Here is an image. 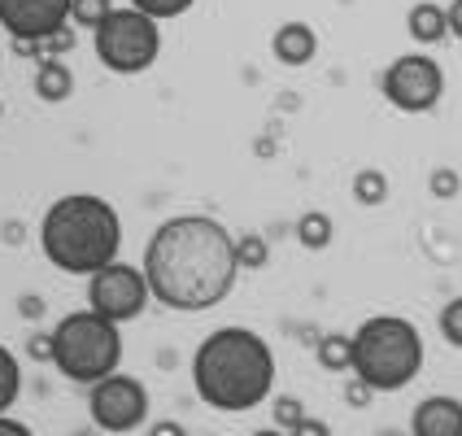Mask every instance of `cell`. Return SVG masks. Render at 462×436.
Wrapping results in <instances>:
<instances>
[{"instance_id": "1", "label": "cell", "mask_w": 462, "mask_h": 436, "mask_svg": "<svg viewBox=\"0 0 462 436\" xmlns=\"http://www.w3.org/2000/svg\"><path fill=\"white\" fill-rule=\"evenodd\" d=\"M144 280L153 301L175 314H206L223 306L236 280V236L209 214H175L144 245Z\"/></svg>"}, {"instance_id": "2", "label": "cell", "mask_w": 462, "mask_h": 436, "mask_svg": "<svg viewBox=\"0 0 462 436\" xmlns=\"http://www.w3.org/2000/svg\"><path fill=\"white\" fill-rule=\"evenodd\" d=\"M192 388L218 414L257 411L275 393V349L254 328H218L192 354Z\"/></svg>"}, {"instance_id": "3", "label": "cell", "mask_w": 462, "mask_h": 436, "mask_svg": "<svg viewBox=\"0 0 462 436\" xmlns=\"http://www.w3.org/2000/svg\"><path fill=\"white\" fill-rule=\"evenodd\" d=\"M40 249L66 275H97L118 262L123 249V218L97 192H66L40 218Z\"/></svg>"}, {"instance_id": "4", "label": "cell", "mask_w": 462, "mask_h": 436, "mask_svg": "<svg viewBox=\"0 0 462 436\" xmlns=\"http://www.w3.org/2000/svg\"><path fill=\"white\" fill-rule=\"evenodd\" d=\"M354 336V380L371 393H402L423 371V336L402 314H371Z\"/></svg>"}, {"instance_id": "5", "label": "cell", "mask_w": 462, "mask_h": 436, "mask_svg": "<svg viewBox=\"0 0 462 436\" xmlns=\"http://www.w3.org/2000/svg\"><path fill=\"white\" fill-rule=\"evenodd\" d=\"M49 362L70 385H101L105 376L123 371V328L92 310H75L49 332Z\"/></svg>"}, {"instance_id": "6", "label": "cell", "mask_w": 462, "mask_h": 436, "mask_svg": "<svg viewBox=\"0 0 462 436\" xmlns=\"http://www.w3.org/2000/svg\"><path fill=\"white\" fill-rule=\"evenodd\" d=\"M92 49L101 57L109 75H144L162 57V23H153L140 9H114L97 31H92Z\"/></svg>"}, {"instance_id": "7", "label": "cell", "mask_w": 462, "mask_h": 436, "mask_svg": "<svg viewBox=\"0 0 462 436\" xmlns=\"http://www.w3.org/2000/svg\"><path fill=\"white\" fill-rule=\"evenodd\" d=\"M153 301L149 280H144V266H131V262H109L97 275H88V310L101 314L109 323H135Z\"/></svg>"}, {"instance_id": "8", "label": "cell", "mask_w": 462, "mask_h": 436, "mask_svg": "<svg viewBox=\"0 0 462 436\" xmlns=\"http://www.w3.org/2000/svg\"><path fill=\"white\" fill-rule=\"evenodd\" d=\"M149 388L140 385L135 376L127 371H114L105 376L101 385L88 388V414L101 432H114V436H127V432H140L149 423Z\"/></svg>"}, {"instance_id": "9", "label": "cell", "mask_w": 462, "mask_h": 436, "mask_svg": "<svg viewBox=\"0 0 462 436\" xmlns=\"http://www.w3.org/2000/svg\"><path fill=\"white\" fill-rule=\"evenodd\" d=\"M380 92L402 114H428L445 97V70H440L437 57H428V52H406V57H397L384 70Z\"/></svg>"}, {"instance_id": "10", "label": "cell", "mask_w": 462, "mask_h": 436, "mask_svg": "<svg viewBox=\"0 0 462 436\" xmlns=\"http://www.w3.org/2000/svg\"><path fill=\"white\" fill-rule=\"evenodd\" d=\"M0 26L18 44H49L70 26V0H0Z\"/></svg>"}, {"instance_id": "11", "label": "cell", "mask_w": 462, "mask_h": 436, "mask_svg": "<svg viewBox=\"0 0 462 436\" xmlns=\"http://www.w3.org/2000/svg\"><path fill=\"white\" fill-rule=\"evenodd\" d=\"M411 436H462V397L432 393L411 414Z\"/></svg>"}, {"instance_id": "12", "label": "cell", "mask_w": 462, "mask_h": 436, "mask_svg": "<svg viewBox=\"0 0 462 436\" xmlns=\"http://www.w3.org/2000/svg\"><path fill=\"white\" fill-rule=\"evenodd\" d=\"M271 52H275V61L280 66H310L314 61V52H319V35H314V26L306 23H283L275 35H271Z\"/></svg>"}, {"instance_id": "13", "label": "cell", "mask_w": 462, "mask_h": 436, "mask_svg": "<svg viewBox=\"0 0 462 436\" xmlns=\"http://www.w3.org/2000/svg\"><path fill=\"white\" fill-rule=\"evenodd\" d=\"M70 92H75L70 66H66L61 57H44V61L35 66V97L49 105H61V101H70Z\"/></svg>"}, {"instance_id": "14", "label": "cell", "mask_w": 462, "mask_h": 436, "mask_svg": "<svg viewBox=\"0 0 462 436\" xmlns=\"http://www.w3.org/2000/svg\"><path fill=\"white\" fill-rule=\"evenodd\" d=\"M406 31L414 35V44H440L449 35V23H445V9L432 5V0H419L411 14H406Z\"/></svg>"}, {"instance_id": "15", "label": "cell", "mask_w": 462, "mask_h": 436, "mask_svg": "<svg viewBox=\"0 0 462 436\" xmlns=\"http://www.w3.org/2000/svg\"><path fill=\"white\" fill-rule=\"evenodd\" d=\"M319 366L332 371V376H354V336H319Z\"/></svg>"}, {"instance_id": "16", "label": "cell", "mask_w": 462, "mask_h": 436, "mask_svg": "<svg viewBox=\"0 0 462 436\" xmlns=\"http://www.w3.org/2000/svg\"><path fill=\"white\" fill-rule=\"evenodd\" d=\"M336 236V223L332 214H323V209H306L301 218H297V240L306 245V249H328Z\"/></svg>"}, {"instance_id": "17", "label": "cell", "mask_w": 462, "mask_h": 436, "mask_svg": "<svg viewBox=\"0 0 462 436\" xmlns=\"http://www.w3.org/2000/svg\"><path fill=\"white\" fill-rule=\"evenodd\" d=\"M18 397H23V362L14 349L0 345V414H9Z\"/></svg>"}, {"instance_id": "18", "label": "cell", "mask_w": 462, "mask_h": 436, "mask_svg": "<svg viewBox=\"0 0 462 436\" xmlns=\"http://www.w3.org/2000/svg\"><path fill=\"white\" fill-rule=\"evenodd\" d=\"M354 201H358V206H384L388 201L384 171H375V166H371V171H358V175H354Z\"/></svg>"}, {"instance_id": "19", "label": "cell", "mask_w": 462, "mask_h": 436, "mask_svg": "<svg viewBox=\"0 0 462 436\" xmlns=\"http://www.w3.org/2000/svg\"><path fill=\"white\" fill-rule=\"evenodd\" d=\"M236 262H240V271H262L271 262V245L257 231H240L236 236Z\"/></svg>"}, {"instance_id": "20", "label": "cell", "mask_w": 462, "mask_h": 436, "mask_svg": "<svg viewBox=\"0 0 462 436\" xmlns=\"http://www.w3.org/2000/svg\"><path fill=\"white\" fill-rule=\"evenodd\" d=\"M118 5L114 0H70V26H83V31H97V26L114 14Z\"/></svg>"}, {"instance_id": "21", "label": "cell", "mask_w": 462, "mask_h": 436, "mask_svg": "<svg viewBox=\"0 0 462 436\" xmlns=\"http://www.w3.org/2000/svg\"><path fill=\"white\" fill-rule=\"evenodd\" d=\"M131 9H140V14H149L153 23H171V18H180L188 14L197 0H127Z\"/></svg>"}, {"instance_id": "22", "label": "cell", "mask_w": 462, "mask_h": 436, "mask_svg": "<svg viewBox=\"0 0 462 436\" xmlns=\"http://www.w3.org/2000/svg\"><path fill=\"white\" fill-rule=\"evenodd\" d=\"M440 336H445V345H454V349H462V297H454V301H445L440 306Z\"/></svg>"}, {"instance_id": "23", "label": "cell", "mask_w": 462, "mask_h": 436, "mask_svg": "<svg viewBox=\"0 0 462 436\" xmlns=\"http://www.w3.org/2000/svg\"><path fill=\"white\" fill-rule=\"evenodd\" d=\"M301 419H306V406H301L297 397H275V423H280V432L297 428Z\"/></svg>"}, {"instance_id": "24", "label": "cell", "mask_w": 462, "mask_h": 436, "mask_svg": "<svg viewBox=\"0 0 462 436\" xmlns=\"http://www.w3.org/2000/svg\"><path fill=\"white\" fill-rule=\"evenodd\" d=\"M432 192H437L440 201H449V197H458V171H432Z\"/></svg>"}, {"instance_id": "25", "label": "cell", "mask_w": 462, "mask_h": 436, "mask_svg": "<svg viewBox=\"0 0 462 436\" xmlns=\"http://www.w3.org/2000/svg\"><path fill=\"white\" fill-rule=\"evenodd\" d=\"M70 44H75V26H61L49 44H44V57H61V52L70 49Z\"/></svg>"}, {"instance_id": "26", "label": "cell", "mask_w": 462, "mask_h": 436, "mask_svg": "<svg viewBox=\"0 0 462 436\" xmlns=\"http://www.w3.org/2000/svg\"><path fill=\"white\" fill-rule=\"evenodd\" d=\"M288 436H332V428L323 423V419H314V414H306L297 428H288Z\"/></svg>"}, {"instance_id": "27", "label": "cell", "mask_w": 462, "mask_h": 436, "mask_svg": "<svg viewBox=\"0 0 462 436\" xmlns=\"http://www.w3.org/2000/svg\"><path fill=\"white\" fill-rule=\"evenodd\" d=\"M445 23H449V35L462 40V0H449V5H445Z\"/></svg>"}, {"instance_id": "28", "label": "cell", "mask_w": 462, "mask_h": 436, "mask_svg": "<svg viewBox=\"0 0 462 436\" xmlns=\"http://www.w3.org/2000/svg\"><path fill=\"white\" fill-rule=\"evenodd\" d=\"M0 436H35L26 428L23 419H14V414H0Z\"/></svg>"}, {"instance_id": "29", "label": "cell", "mask_w": 462, "mask_h": 436, "mask_svg": "<svg viewBox=\"0 0 462 436\" xmlns=\"http://www.w3.org/2000/svg\"><path fill=\"white\" fill-rule=\"evenodd\" d=\"M144 436H188V428H183V423H175V419H162V423H153Z\"/></svg>"}, {"instance_id": "30", "label": "cell", "mask_w": 462, "mask_h": 436, "mask_svg": "<svg viewBox=\"0 0 462 436\" xmlns=\"http://www.w3.org/2000/svg\"><path fill=\"white\" fill-rule=\"evenodd\" d=\"M254 436H288V432H280V428H257Z\"/></svg>"}, {"instance_id": "31", "label": "cell", "mask_w": 462, "mask_h": 436, "mask_svg": "<svg viewBox=\"0 0 462 436\" xmlns=\"http://www.w3.org/2000/svg\"><path fill=\"white\" fill-rule=\"evenodd\" d=\"M0 118H5V101H0Z\"/></svg>"}]
</instances>
